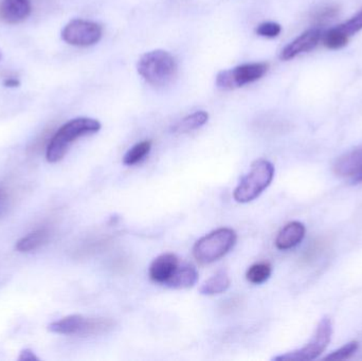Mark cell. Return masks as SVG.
I'll use <instances>...</instances> for the list:
<instances>
[{
    "label": "cell",
    "instance_id": "cell-15",
    "mask_svg": "<svg viewBox=\"0 0 362 361\" xmlns=\"http://www.w3.org/2000/svg\"><path fill=\"white\" fill-rule=\"evenodd\" d=\"M49 238H50V231L48 229H37V230L33 231L31 234L21 238L17 243L15 248L19 252L34 251V250L39 249V247L46 244Z\"/></svg>",
    "mask_w": 362,
    "mask_h": 361
},
{
    "label": "cell",
    "instance_id": "cell-21",
    "mask_svg": "<svg viewBox=\"0 0 362 361\" xmlns=\"http://www.w3.org/2000/svg\"><path fill=\"white\" fill-rule=\"evenodd\" d=\"M359 348V343L357 341H351V342L346 343L342 348L338 349L335 352L330 353L324 359H330V360H343V359L350 358L357 352Z\"/></svg>",
    "mask_w": 362,
    "mask_h": 361
},
{
    "label": "cell",
    "instance_id": "cell-6",
    "mask_svg": "<svg viewBox=\"0 0 362 361\" xmlns=\"http://www.w3.org/2000/svg\"><path fill=\"white\" fill-rule=\"evenodd\" d=\"M333 334V324L330 318H322L319 324L316 327L314 337L310 342L299 350L286 353L274 357L276 361H308L318 358L330 344Z\"/></svg>",
    "mask_w": 362,
    "mask_h": 361
},
{
    "label": "cell",
    "instance_id": "cell-26",
    "mask_svg": "<svg viewBox=\"0 0 362 361\" xmlns=\"http://www.w3.org/2000/svg\"><path fill=\"white\" fill-rule=\"evenodd\" d=\"M19 361H39V357L34 354L33 351L26 349V350L21 351V355L19 357Z\"/></svg>",
    "mask_w": 362,
    "mask_h": 361
},
{
    "label": "cell",
    "instance_id": "cell-19",
    "mask_svg": "<svg viewBox=\"0 0 362 361\" xmlns=\"http://www.w3.org/2000/svg\"><path fill=\"white\" fill-rule=\"evenodd\" d=\"M272 268L269 263H258L251 266L246 274L247 280L250 283L259 284L264 283L270 278Z\"/></svg>",
    "mask_w": 362,
    "mask_h": 361
},
{
    "label": "cell",
    "instance_id": "cell-13",
    "mask_svg": "<svg viewBox=\"0 0 362 361\" xmlns=\"http://www.w3.org/2000/svg\"><path fill=\"white\" fill-rule=\"evenodd\" d=\"M306 229L302 223L292 222L284 226L276 238V246L280 250L296 247L305 236Z\"/></svg>",
    "mask_w": 362,
    "mask_h": 361
},
{
    "label": "cell",
    "instance_id": "cell-27",
    "mask_svg": "<svg viewBox=\"0 0 362 361\" xmlns=\"http://www.w3.org/2000/svg\"><path fill=\"white\" fill-rule=\"evenodd\" d=\"M19 85H21V82L17 79L9 78L3 81V86L8 88L19 87Z\"/></svg>",
    "mask_w": 362,
    "mask_h": 361
},
{
    "label": "cell",
    "instance_id": "cell-8",
    "mask_svg": "<svg viewBox=\"0 0 362 361\" xmlns=\"http://www.w3.org/2000/svg\"><path fill=\"white\" fill-rule=\"evenodd\" d=\"M102 35L103 29L99 23L83 19H73L62 31L63 41L77 47L96 45L102 39Z\"/></svg>",
    "mask_w": 362,
    "mask_h": 361
},
{
    "label": "cell",
    "instance_id": "cell-3",
    "mask_svg": "<svg viewBox=\"0 0 362 361\" xmlns=\"http://www.w3.org/2000/svg\"><path fill=\"white\" fill-rule=\"evenodd\" d=\"M274 176V167L270 161L259 159L251 165L250 172L243 177L234 190L235 200L247 204L258 198L270 185Z\"/></svg>",
    "mask_w": 362,
    "mask_h": 361
},
{
    "label": "cell",
    "instance_id": "cell-25",
    "mask_svg": "<svg viewBox=\"0 0 362 361\" xmlns=\"http://www.w3.org/2000/svg\"><path fill=\"white\" fill-rule=\"evenodd\" d=\"M10 207V198L7 191L0 187V218L7 214Z\"/></svg>",
    "mask_w": 362,
    "mask_h": 361
},
{
    "label": "cell",
    "instance_id": "cell-9",
    "mask_svg": "<svg viewBox=\"0 0 362 361\" xmlns=\"http://www.w3.org/2000/svg\"><path fill=\"white\" fill-rule=\"evenodd\" d=\"M335 174L353 183L362 181V145L343 154L334 163Z\"/></svg>",
    "mask_w": 362,
    "mask_h": 361
},
{
    "label": "cell",
    "instance_id": "cell-14",
    "mask_svg": "<svg viewBox=\"0 0 362 361\" xmlns=\"http://www.w3.org/2000/svg\"><path fill=\"white\" fill-rule=\"evenodd\" d=\"M199 280V272L194 266L185 265L178 267L169 281L164 285L173 289H185L193 287Z\"/></svg>",
    "mask_w": 362,
    "mask_h": 361
},
{
    "label": "cell",
    "instance_id": "cell-18",
    "mask_svg": "<svg viewBox=\"0 0 362 361\" xmlns=\"http://www.w3.org/2000/svg\"><path fill=\"white\" fill-rule=\"evenodd\" d=\"M150 149H152V141L150 140L134 144V147L128 149V153L124 156V165H128V167L138 165L150 154Z\"/></svg>",
    "mask_w": 362,
    "mask_h": 361
},
{
    "label": "cell",
    "instance_id": "cell-7",
    "mask_svg": "<svg viewBox=\"0 0 362 361\" xmlns=\"http://www.w3.org/2000/svg\"><path fill=\"white\" fill-rule=\"evenodd\" d=\"M267 63H250L243 64L228 70H223L217 76V86L219 90H232L243 87L260 80L268 71Z\"/></svg>",
    "mask_w": 362,
    "mask_h": 361
},
{
    "label": "cell",
    "instance_id": "cell-10",
    "mask_svg": "<svg viewBox=\"0 0 362 361\" xmlns=\"http://www.w3.org/2000/svg\"><path fill=\"white\" fill-rule=\"evenodd\" d=\"M323 37L322 31L318 28L310 29L306 32L302 33L300 37H296L290 44L283 49L280 54V59L283 61H290L301 53L308 52L316 48L319 44L320 39Z\"/></svg>",
    "mask_w": 362,
    "mask_h": 361
},
{
    "label": "cell",
    "instance_id": "cell-1",
    "mask_svg": "<svg viewBox=\"0 0 362 361\" xmlns=\"http://www.w3.org/2000/svg\"><path fill=\"white\" fill-rule=\"evenodd\" d=\"M101 123L92 118H75L65 123L53 135L47 145L46 159L48 163H57L62 161L75 140L84 136L98 133Z\"/></svg>",
    "mask_w": 362,
    "mask_h": 361
},
{
    "label": "cell",
    "instance_id": "cell-2",
    "mask_svg": "<svg viewBox=\"0 0 362 361\" xmlns=\"http://www.w3.org/2000/svg\"><path fill=\"white\" fill-rule=\"evenodd\" d=\"M138 74L152 86L163 87L173 81L177 74L178 65L175 57L164 50L144 53L137 65Z\"/></svg>",
    "mask_w": 362,
    "mask_h": 361
},
{
    "label": "cell",
    "instance_id": "cell-16",
    "mask_svg": "<svg viewBox=\"0 0 362 361\" xmlns=\"http://www.w3.org/2000/svg\"><path fill=\"white\" fill-rule=\"evenodd\" d=\"M230 278L225 271H219L208 279L199 288V293L203 296H214L225 293L230 287Z\"/></svg>",
    "mask_w": 362,
    "mask_h": 361
},
{
    "label": "cell",
    "instance_id": "cell-20",
    "mask_svg": "<svg viewBox=\"0 0 362 361\" xmlns=\"http://www.w3.org/2000/svg\"><path fill=\"white\" fill-rule=\"evenodd\" d=\"M348 41H349V37L342 32L338 27L330 29L323 35L324 46L333 50L343 48L348 44Z\"/></svg>",
    "mask_w": 362,
    "mask_h": 361
},
{
    "label": "cell",
    "instance_id": "cell-11",
    "mask_svg": "<svg viewBox=\"0 0 362 361\" xmlns=\"http://www.w3.org/2000/svg\"><path fill=\"white\" fill-rule=\"evenodd\" d=\"M31 12V0H1L0 3V21L8 25L23 23Z\"/></svg>",
    "mask_w": 362,
    "mask_h": 361
},
{
    "label": "cell",
    "instance_id": "cell-17",
    "mask_svg": "<svg viewBox=\"0 0 362 361\" xmlns=\"http://www.w3.org/2000/svg\"><path fill=\"white\" fill-rule=\"evenodd\" d=\"M208 120H209V114L203 110H199V112L189 114L181 121L178 122L172 128V132L174 134H187L189 132L195 131L197 128H201L207 123Z\"/></svg>",
    "mask_w": 362,
    "mask_h": 361
},
{
    "label": "cell",
    "instance_id": "cell-23",
    "mask_svg": "<svg viewBox=\"0 0 362 361\" xmlns=\"http://www.w3.org/2000/svg\"><path fill=\"white\" fill-rule=\"evenodd\" d=\"M281 31H282V27L279 23H272V21L261 23L255 29L257 34L263 37H268V39H274V37H278Z\"/></svg>",
    "mask_w": 362,
    "mask_h": 361
},
{
    "label": "cell",
    "instance_id": "cell-4",
    "mask_svg": "<svg viewBox=\"0 0 362 361\" xmlns=\"http://www.w3.org/2000/svg\"><path fill=\"white\" fill-rule=\"evenodd\" d=\"M235 231L219 228L201 238L194 245L193 256L201 264H211L228 254L237 243Z\"/></svg>",
    "mask_w": 362,
    "mask_h": 361
},
{
    "label": "cell",
    "instance_id": "cell-12",
    "mask_svg": "<svg viewBox=\"0 0 362 361\" xmlns=\"http://www.w3.org/2000/svg\"><path fill=\"white\" fill-rule=\"evenodd\" d=\"M178 267L179 261L177 256L173 254H164L156 258L153 263L150 264L148 274L150 279L156 283L165 284Z\"/></svg>",
    "mask_w": 362,
    "mask_h": 361
},
{
    "label": "cell",
    "instance_id": "cell-22",
    "mask_svg": "<svg viewBox=\"0 0 362 361\" xmlns=\"http://www.w3.org/2000/svg\"><path fill=\"white\" fill-rule=\"evenodd\" d=\"M342 32L345 33L348 37L356 34L362 30V9L356 14L355 17H352L349 21L338 25Z\"/></svg>",
    "mask_w": 362,
    "mask_h": 361
},
{
    "label": "cell",
    "instance_id": "cell-28",
    "mask_svg": "<svg viewBox=\"0 0 362 361\" xmlns=\"http://www.w3.org/2000/svg\"><path fill=\"white\" fill-rule=\"evenodd\" d=\"M1 59H3V54H1V51H0V60H1Z\"/></svg>",
    "mask_w": 362,
    "mask_h": 361
},
{
    "label": "cell",
    "instance_id": "cell-24",
    "mask_svg": "<svg viewBox=\"0 0 362 361\" xmlns=\"http://www.w3.org/2000/svg\"><path fill=\"white\" fill-rule=\"evenodd\" d=\"M338 12H339V9L337 7H333V6L324 8V9L316 12V15H314V21L318 23H325V21L333 19L337 15Z\"/></svg>",
    "mask_w": 362,
    "mask_h": 361
},
{
    "label": "cell",
    "instance_id": "cell-5",
    "mask_svg": "<svg viewBox=\"0 0 362 361\" xmlns=\"http://www.w3.org/2000/svg\"><path fill=\"white\" fill-rule=\"evenodd\" d=\"M114 327V321L108 318H86L81 315H71L51 323L49 331L54 334L90 336L106 334Z\"/></svg>",
    "mask_w": 362,
    "mask_h": 361
}]
</instances>
